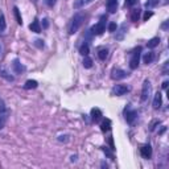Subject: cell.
<instances>
[{
	"label": "cell",
	"mask_w": 169,
	"mask_h": 169,
	"mask_svg": "<svg viewBox=\"0 0 169 169\" xmlns=\"http://www.w3.org/2000/svg\"><path fill=\"white\" fill-rule=\"evenodd\" d=\"M83 20H84V15H83L82 12H79V13H77V15H74L73 21H72V25H70V29H69V33H70V34L77 33L78 29L81 28Z\"/></svg>",
	"instance_id": "cell-1"
},
{
	"label": "cell",
	"mask_w": 169,
	"mask_h": 169,
	"mask_svg": "<svg viewBox=\"0 0 169 169\" xmlns=\"http://www.w3.org/2000/svg\"><path fill=\"white\" fill-rule=\"evenodd\" d=\"M140 52H141V49H140V48H137L136 50L132 53V57H131V60H130V68H131L132 70L137 69V66H139V61H140Z\"/></svg>",
	"instance_id": "cell-2"
},
{
	"label": "cell",
	"mask_w": 169,
	"mask_h": 169,
	"mask_svg": "<svg viewBox=\"0 0 169 169\" xmlns=\"http://www.w3.org/2000/svg\"><path fill=\"white\" fill-rule=\"evenodd\" d=\"M128 91H130V88H128V86H126V84H115L112 87V90H111V94L115 96H120Z\"/></svg>",
	"instance_id": "cell-3"
},
{
	"label": "cell",
	"mask_w": 169,
	"mask_h": 169,
	"mask_svg": "<svg viewBox=\"0 0 169 169\" xmlns=\"http://www.w3.org/2000/svg\"><path fill=\"white\" fill-rule=\"evenodd\" d=\"M106 30V20H104V17H102V20L99 21L98 24H95L94 26L91 28V32H92V34H102Z\"/></svg>",
	"instance_id": "cell-4"
},
{
	"label": "cell",
	"mask_w": 169,
	"mask_h": 169,
	"mask_svg": "<svg viewBox=\"0 0 169 169\" xmlns=\"http://www.w3.org/2000/svg\"><path fill=\"white\" fill-rule=\"evenodd\" d=\"M151 94V82L148 79H145L143 83V88H141V102H147Z\"/></svg>",
	"instance_id": "cell-5"
},
{
	"label": "cell",
	"mask_w": 169,
	"mask_h": 169,
	"mask_svg": "<svg viewBox=\"0 0 169 169\" xmlns=\"http://www.w3.org/2000/svg\"><path fill=\"white\" fill-rule=\"evenodd\" d=\"M124 115H126V120L128 122V123H133V120L136 119V116H137V114H136V111L135 110H132L130 106H127L126 107V110H124Z\"/></svg>",
	"instance_id": "cell-6"
},
{
	"label": "cell",
	"mask_w": 169,
	"mask_h": 169,
	"mask_svg": "<svg viewBox=\"0 0 169 169\" xmlns=\"http://www.w3.org/2000/svg\"><path fill=\"white\" fill-rule=\"evenodd\" d=\"M127 73L124 72V70H122V69H114L112 72H111V78L112 79H123V78H126L127 77Z\"/></svg>",
	"instance_id": "cell-7"
},
{
	"label": "cell",
	"mask_w": 169,
	"mask_h": 169,
	"mask_svg": "<svg viewBox=\"0 0 169 169\" xmlns=\"http://www.w3.org/2000/svg\"><path fill=\"white\" fill-rule=\"evenodd\" d=\"M92 2H94V0H75L73 7H74V10H81V8L88 6V4H91Z\"/></svg>",
	"instance_id": "cell-8"
},
{
	"label": "cell",
	"mask_w": 169,
	"mask_h": 169,
	"mask_svg": "<svg viewBox=\"0 0 169 169\" xmlns=\"http://www.w3.org/2000/svg\"><path fill=\"white\" fill-rule=\"evenodd\" d=\"M140 153L144 159H147V160L151 159V156H152V148H151V145H144L143 148L140 149Z\"/></svg>",
	"instance_id": "cell-9"
},
{
	"label": "cell",
	"mask_w": 169,
	"mask_h": 169,
	"mask_svg": "<svg viewBox=\"0 0 169 169\" xmlns=\"http://www.w3.org/2000/svg\"><path fill=\"white\" fill-rule=\"evenodd\" d=\"M107 11L110 13H115L118 10V0H107Z\"/></svg>",
	"instance_id": "cell-10"
},
{
	"label": "cell",
	"mask_w": 169,
	"mask_h": 169,
	"mask_svg": "<svg viewBox=\"0 0 169 169\" xmlns=\"http://www.w3.org/2000/svg\"><path fill=\"white\" fill-rule=\"evenodd\" d=\"M12 68H13V72H15L16 74H21L24 72V66L20 64L19 60H13V64H12Z\"/></svg>",
	"instance_id": "cell-11"
},
{
	"label": "cell",
	"mask_w": 169,
	"mask_h": 169,
	"mask_svg": "<svg viewBox=\"0 0 169 169\" xmlns=\"http://www.w3.org/2000/svg\"><path fill=\"white\" fill-rule=\"evenodd\" d=\"M102 116H103V115H102V111L99 108H92L91 110V119L94 122H99L102 119Z\"/></svg>",
	"instance_id": "cell-12"
},
{
	"label": "cell",
	"mask_w": 169,
	"mask_h": 169,
	"mask_svg": "<svg viewBox=\"0 0 169 169\" xmlns=\"http://www.w3.org/2000/svg\"><path fill=\"white\" fill-rule=\"evenodd\" d=\"M161 102H163L161 92H156V94H155V98H153V108L157 110V108L161 107Z\"/></svg>",
	"instance_id": "cell-13"
},
{
	"label": "cell",
	"mask_w": 169,
	"mask_h": 169,
	"mask_svg": "<svg viewBox=\"0 0 169 169\" xmlns=\"http://www.w3.org/2000/svg\"><path fill=\"white\" fill-rule=\"evenodd\" d=\"M0 77H3V78L6 79V81H8V82H13V81H15V78H13L12 75L8 73L4 68H0Z\"/></svg>",
	"instance_id": "cell-14"
},
{
	"label": "cell",
	"mask_w": 169,
	"mask_h": 169,
	"mask_svg": "<svg viewBox=\"0 0 169 169\" xmlns=\"http://www.w3.org/2000/svg\"><path fill=\"white\" fill-rule=\"evenodd\" d=\"M37 86H38L37 81H34V79H29V81L25 82L24 88H25V90H32V88H36Z\"/></svg>",
	"instance_id": "cell-15"
},
{
	"label": "cell",
	"mask_w": 169,
	"mask_h": 169,
	"mask_svg": "<svg viewBox=\"0 0 169 169\" xmlns=\"http://www.w3.org/2000/svg\"><path fill=\"white\" fill-rule=\"evenodd\" d=\"M29 29L32 30V32H34V33H40L41 32V26H40V23L37 20H34L32 24L29 25Z\"/></svg>",
	"instance_id": "cell-16"
},
{
	"label": "cell",
	"mask_w": 169,
	"mask_h": 169,
	"mask_svg": "<svg viewBox=\"0 0 169 169\" xmlns=\"http://www.w3.org/2000/svg\"><path fill=\"white\" fill-rule=\"evenodd\" d=\"M143 60H144V64H151L153 60H155V54H153V52H148V53H145L144 57H143Z\"/></svg>",
	"instance_id": "cell-17"
},
{
	"label": "cell",
	"mask_w": 169,
	"mask_h": 169,
	"mask_svg": "<svg viewBox=\"0 0 169 169\" xmlns=\"http://www.w3.org/2000/svg\"><path fill=\"white\" fill-rule=\"evenodd\" d=\"M110 128H111V120H110V119H106V120L102 122V124H100V130L102 131H103V132L110 131Z\"/></svg>",
	"instance_id": "cell-18"
},
{
	"label": "cell",
	"mask_w": 169,
	"mask_h": 169,
	"mask_svg": "<svg viewBox=\"0 0 169 169\" xmlns=\"http://www.w3.org/2000/svg\"><path fill=\"white\" fill-rule=\"evenodd\" d=\"M159 42H160V38H159V37H153V38H151L149 41H148V48H149V49L156 48V46L159 45Z\"/></svg>",
	"instance_id": "cell-19"
},
{
	"label": "cell",
	"mask_w": 169,
	"mask_h": 169,
	"mask_svg": "<svg viewBox=\"0 0 169 169\" xmlns=\"http://www.w3.org/2000/svg\"><path fill=\"white\" fill-rule=\"evenodd\" d=\"M139 17H140V10H133L131 12V20L133 23H136V21L139 20Z\"/></svg>",
	"instance_id": "cell-20"
},
{
	"label": "cell",
	"mask_w": 169,
	"mask_h": 169,
	"mask_svg": "<svg viewBox=\"0 0 169 169\" xmlns=\"http://www.w3.org/2000/svg\"><path fill=\"white\" fill-rule=\"evenodd\" d=\"M13 12H15V16H16V21H17V24H19V25H23V20H21V16H20V11H19V8L15 7V8H13Z\"/></svg>",
	"instance_id": "cell-21"
},
{
	"label": "cell",
	"mask_w": 169,
	"mask_h": 169,
	"mask_svg": "<svg viewBox=\"0 0 169 169\" xmlns=\"http://www.w3.org/2000/svg\"><path fill=\"white\" fill-rule=\"evenodd\" d=\"M79 53H81L82 56H87L88 54V45L86 42H84L83 45H81V48H79Z\"/></svg>",
	"instance_id": "cell-22"
},
{
	"label": "cell",
	"mask_w": 169,
	"mask_h": 169,
	"mask_svg": "<svg viewBox=\"0 0 169 169\" xmlns=\"http://www.w3.org/2000/svg\"><path fill=\"white\" fill-rule=\"evenodd\" d=\"M91 66H92V60H91V58H88V57L86 56V57H84V60H83V68L90 69Z\"/></svg>",
	"instance_id": "cell-23"
},
{
	"label": "cell",
	"mask_w": 169,
	"mask_h": 169,
	"mask_svg": "<svg viewBox=\"0 0 169 169\" xmlns=\"http://www.w3.org/2000/svg\"><path fill=\"white\" fill-rule=\"evenodd\" d=\"M4 30H6V17L2 13L0 15V32H4Z\"/></svg>",
	"instance_id": "cell-24"
},
{
	"label": "cell",
	"mask_w": 169,
	"mask_h": 169,
	"mask_svg": "<svg viewBox=\"0 0 169 169\" xmlns=\"http://www.w3.org/2000/svg\"><path fill=\"white\" fill-rule=\"evenodd\" d=\"M98 56H99L100 60H106V57L108 56V50L107 49H100L99 53H98Z\"/></svg>",
	"instance_id": "cell-25"
},
{
	"label": "cell",
	"mask_w": 169,
	"mask_h": 169,
	"mask_svg": "<svg viewBox=\"0 0 169 169\" xmlns=\"http://www.w3.org/2000/svg\"><path fill=\"white\" fill-rule=\"evenodd\" d=\"M159 3H160V0H148L145 6H147V8H152V7H156Z\"/></svg>",
	"instance_id": "cell-26"
},
{
	"label": "cell",
	"mask_w": 169,
	"mask_h": 169,
	"mask_svg": "<svg viewBox=\"0 0 169 169\" xmlns=\"http://www.w3.org/2000/svg\"><path fill=\"white\" fill-rule=\"evenodd\" d=\"M126 28H127V25L123 24L122 25V29H120V34H118V36H116V40H122L123 38V34L126 33Z\"/></svg>",
	"instance_id": "cell-27"
},
{
	"label": "cell",
	"mask_w": 169,
	"mask_h": 169,
	"mask_svg": "<svg viewBox=\"0 0 169 169\" xmlns=\"http://www.w3.org/2000/svg\"><path fill=\"white\" fill-rule=\"evenodd\" d=\"M4 124H6V115L0 114V130L4 127Z\"/></svg>",
	"instance_id": "cell-28"
},
{
	"label": "cell",
	"mask_w": 169,
	"mask_h": 169,
	"mask_svg": "<svg viewBox=\"0 0 169 169\" xmlns=\"http://www.w3.org/2000/svg\"><path fill=\"white\" fill-rule=\"evenodd\" d=\"M136 3H137V0H126L124 6H126V7H132V6H135Z\"/></svg>",
	"instance_id": "cell-29"
},
{
	"label": "cell",
	"mask_w": 169,
	"mask_h": 169,
	"mask_svg": "<svg viewBox=\"0 0 169 169\" xmlns=\"http://www.w3.org/2000/svg\"><path fill=\"white\" fill-rule=\"evenodd\" d=\"M34 45L37 48H44V41L42 40H36V41H34Z\"/></svg>",
	"instance_id": "cell-30"
},
{
	"label": "cell",
	"mask_w": 169,
	"mask_h": 169,
	"mask_svg": "<svg viewBox=\"0 0 169 169\" xmlns=\"http://www.w3.org/2000/svg\"><path fill=\"white\" fill-rule=\"evenodd\" d=\"M108 30H110V32H115V30H116V24H115V23H111V24L108 25Z\"/></svg>",
	"instance_id": "cell-31"
},
{
	"label": "cell",
	"mask_w": 169,
	"mask_h": 169,
	"mask_svg": "<svg viewBox=\"0 0 169 169\" xmlns=\"http://www.w3.org/2000/svg\"><path fill=\"white\" fill-rule=\"evenodd\" d=\"M58 140H60V141H65V143H66V141L69 140V135H61V136L58 137Z\"/></svg>",
	"instance_id": "cell-32"
},
{
	"label": "cell",
	"mask_w": 169,
	"mask_h": 169,
	"mask_svg": "<svg viewBox=\"0 0 169 169\" xmlns=\"http://www.w3.org/2000/svg\"><path fill=\"white\" fill-rule=\"evenodd\" d=\"M6 106H4L3 103H2V102H0V114H6Z\"/></svg>",
	"instance_id": "cell-33"
},
{
	"label": "cell",
	"mask_w": 169,
	"mask_h": 169,
	"mask_svg": "<svg viewBox=\"0 0 169 169\" xmlns=\"http://www.w3.org/2000/svg\"><path fill=\"white\" fill-rule=\"evenodd\" d=\"M56 2H57V0H46V4L49 7H53L56 4Z\"/></svg>",
	"instance_id": "cell-34"
},
{
	"label": "cell",
	"mask_w": 169,
	"mask_h": 169,
	"mask_svg": "<svg viewBox=\"0 0 169 169\" xmlns=\"http://www.w3.org/2000/svg\"><path fill=\"white\" fill-rule=\"evenodd\" d=\"M151 16H152V12H147V13H145V16H144V20H148Z\"/></svg>",
	"instance_id": "cell-35"
},
{
	"label": "cell",
	"mask_w": 169,
	"mask_h": 169,
	"mask_svg": "<svg viewBox=\"0 0 169 169\" xmlns=\"http://www.w3.org/2000/svg\"><path fill=\"white\" fill-rule=\"evenodd\" d=\"M42 24H44V28H48V26H49V23H48V20H46V19H44V20H42Z\"/></svg>",
	"instance_id": "cell-36"
},
{
	"label": "cell",
	"mask_w": 169,
	"mask_h": 169,
	"mask_svg": "<svg viewBox=\"0 0 169 169\" xmlns=\"http://www.w3.org/2000/svg\"><path fill=\"white\" fill-rule=\"evenodd\" d=\"M167 87H168V81H165L163 83V88H167Z\"/></svg>",
	"instance_id": "cell-37"
},
{
	"label": "cell",
	"mask_w": 169,
	"mask_h": 169,
	"mask_svg": "<svg viewBox=\"0 0 169 169\" xmlns=\"http://www.w3.org/2000/svg\"><path fill=\"white\" fill-rule=\"evenodd\" d=\"M163 28H164V29H167V28H168V21H165V23L163 24Z\"/></svg>",
	"instance_id": "cell-38"
},
{
	"label": "cell",
	"mask_w": 169,
	"mask_h": 169,
	"mask_svg": "<svg viewBox=\"0 0 169 169\" xmlns=\"http://www.w3.org/2000/svg\"><path fill=\"white\" fill-rule=\"evenodd\" d=\"M2 53H3V44L0 42V56H2Z\"/></svg>",
	"instance_id": "cell-39"
},
{
	"label": "cell",
	"mask_w": 169,
	"mask_h": 169,
	"mask_svg": "<svg viewBox=\"0 0 169 169\" xmlns=\"http://www.w3.org/2000/svg\"><path fill=\"white\" fill-rule=\"evenodd\" d=\"M75 160H77V156H72V163H74Z\"/></svg>",
	"instance_id": "cell-40"
},
{
	"label": "cell",
	"mask_w": 169,
	"mask_h": 169,
	"mask_svg": "<svg viewBox=\"0 0 169 169\" xmlns=\"http://www.w3.org/2000/svg\"><path fill=\"white\" fill-rule=\"evenodd\" d=\"M164 132H165V127H163V128H161V131H160L159 133H164Z\"/></svg>",
	"instance_id": "cell-41"
},
{
	"label": "cell",
	"mask_w": 169,
	"mask_h": 169,
	"mask_svg": "<svg viewBox=\"0 0 169 169\" xmlns=\"http://www.w3.org/2000/svg\"><path fill=\"white\" fill-rule=\"evenodd\" d=\"M102 167H103V168H107L108 165H107V164H106V163H102Z\"/></svg>",
	"instance_id": "cell-42"
},
{
	"label": "cell",
	"mask_w": 169,
	"mask_h": 169,
	"mask_svg": "<svg viewBox=\"0 0 169 169\" xmlns=\"http://www.w3.org/2000/svg\"><path fill=\"white\" fill-rule=\"evenodd\" d=\"M34 2H37V0H34Z\"/></svg>",
	"instance_id": "cell-43"
}]
</instances>
